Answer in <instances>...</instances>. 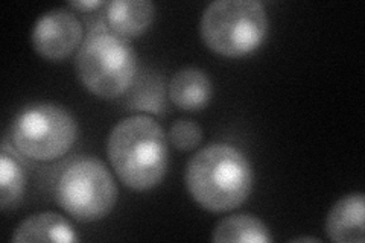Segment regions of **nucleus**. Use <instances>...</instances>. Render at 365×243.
<instances>
[{
	"label": "nucleus",
	"instance_id": "7ed1b4c3",
	"mask_svg": "<svg viewBox=\"0 0 365 243\" xmlns=\"http://www.w3.org/2000/svg\"><path fill=\"white\" fill-rule=\"evenodd\" d=\"M81 84L101 99H116L127 91L135 76L137 55L127 38L106 23L91 28L75 58Z\"/></svg>",
	"mask_w": 365,
	"mask_h": 243
},
{
	"label": "nucleus",
	"instance_id": "0eeeda50",
	"mask_svg": "<svg viewBox=\"0 0 365 243\" xmlns=\"http://www.w3.org/2000/svg\"><path fill=\"white\" fill-rule=\"evenodd\" d=\"M31 40L34 49L44 60L63 61L78 52L84 41V29L72 11L55 8L36 21Z\"/></svg>",
	"mask_w": 365,
	"mask_h": 243
},
{
	"label": "nucleus",
	"instance_id": "f03ea898",
	"mask_svg": "<svg viewBox=\"0 0 365 243\" xmlns=\"http://www.w3.org/2000/svg\"><path fill=\"white\" fill-rule=\"evenodd\" d=\"M107 155L125 186L135 192L151 190L168 172L166 134L151 115H130L110 133Z\"/></svg>",
	"mask_w": 365,
	"mask_h": 243
},
{
	"label": "nucleus",
	"instance_id": "9d476101",
	"mask_svg": "<svg viewBox=\"0 0 365 243\" xmlns=\"http://www.w3.org/2000/svg\"><path fill=\"white\" fill-rule=\"evenodd\" d=\"M212 81L201 68L186 67L178 71L169 84L170 102L180 110L200 111L212 99Z\"/></svg>",
	"mask_w": 365,
	"mask_h": 243
},
{
	"label": "nucleus",
	"instance_id": "4468645a",
	"mask_svg": "<svg viewBox=\"0 0 365 243\" xmlns=\"http://www.w3.org/2000/svg\"><path fill=\"white\" fill-rule=\"evenodd\" d=\"M170 143L182 152L197 149L202 140V130L201 126L189 119H180L170 126Z\"/></svg>",
	"mask_w": 365,
	"mask_h": 243
},
{
	"label": "nucleus",
	"instance_id": "6e6552de",
	"mask_svg": "<svg viewBox=\"0 0 365 243\" xmlns=\"http://www.w3.org/2000/svg\"><path fill=\"white\" fill-rule=\"evenodd\" d=\"M365 198L362 193H351L341 198L326 219L327 237L338 243H364Z\"/></svg>",
	"mask_w": 365,
	"mask_h": 243
},
{
	"label": "nucleus",
	"instance_id": "2eb2a0df",
	"mask_svg": "<svg viewBox=\"0 0 365 243\" xmlns=\"http://www.w3.org/2000/svg\"><path fill=\"white\" fill-rule=\"evenodd\" d=\"M107 2H102V0H81V2H71L72 8L81 9V11H91L98 9L101 6H106Z\"/></svg>",
	"mask_w": 365,
	"mask_h": 243
},
{
	"label": "nucleus",
	"instance_id": "dca6fc26",
	"mask_svg": "<svg viewBox=\"0 0 365 243\" xmlns=\"http://www.w3.org/2000/svg\"><path fill=\"white\" fill-rule=\"evenodd\" d=\"M294 242H322V240L314 239V237H299V239H294Z\"/></svg>",
	"mask_w": 365,
	"mask_h": 243
},
{
	"label": "nucleus",
	"instance_id": "ddd939ff",
	"mask_svg": "<svg viewBox=\"0 0 365 243\" xmlns=\"http://www.w3.org/2000/svg\"><path fill=\"white\" fill-rule=\"evenodd\" d=\"M26 186V173L14 154L4 146L0 154V208L4 212L14 208L23 198Z\"/></svg>",
	"mask_w": 365,
	"mask_h": 243
},
{
	"label": "nucleus",
	"instance_id": "f8f14e48",
	"mask_svg": "<svg viewBox=\"0 0 365 243\" xmlns=\"http://www.w3.org/2000/svg\"><path fill=\"white\" fill-rule=\"evenodd\" d=\"M212 240L218 243H271L268 227L253 214H233L216 224Z\"/></svg>",
	"mask_w": 365,
	"mask_h": 243
},
{
	"label": "nucleus",
	"instance_id": "1a4fd4ad",
	"mask_svg": "<svg viewBox=\"0 0 365 243\" xmlns=\"http://www.w3.org/2000/svg\"><path fill=\"white\" fill-rule=\"evenodd\" d=\"M155 6L150 0H113L106 5V25L123 38H137L150 29Z\"/></svg>",
	"mask_w": 365,
	"mask_h": 243
},
{
	"label": "nucleus",
	"instance_id": "9b49d317",
	"mask_svg": "<svg viewBox=\"0 0 365 243\" xmlns=\"http://www.w3.org/2000/svg\"><path fill=\"white\" fill-rule=\"evenodd\" d=\"M11 240L16 243H34V242H61L75 243L78 236L73 227L66 219L53 212L32 214L20 222Z\"/></svg>",
	"mask_w": 365,
	"mask_h": 243
},
{
	"label": "nucleus",
	"instance_id": "39448f33",
	"mask_svg": "<svg viewBox=\"0 0 365 243\" xmlns=\"http://www.w3.org/2000/svg\"><path fill=\"white\" fill-rule=\"evenodd\" d=\"M78 138L72 113L58 103L36 102L21 108L11 123V140L21 155L53 161L66 155Z\"/></svg>",
	"mask_w": 365,
	"mask_h": 243
},
{
	"label": "nucleus",
	"instance_id": "423d86ee",
	"mask_svg": "<svg viewBox=\"0 0 365 243\" xmlns=\"http://www.w3.org/2000/svg\"><path fill=\"white\" fill-rule=\"evenodd\" d=\"M118 186L107 166L95 157H83L68 165L55 186V200L79 222H96L118 202Z\"/></svg>",
	"mask_w": 365,
	"mask_h": 243
},
{
	"label": "nucleus",
	"instance_id": "20e7f679",
	"mask_svg": "<svg viewBox=\"0 0 365 243\" xmlns=\"http://www.w3.org/2000/svg\"><path fill=\"white\" fill-rule=\"evenodd\" d=\"M200 32L207 48L225 58H242L264 43L268 16L259 0H216L204 9Z\"/></svg>",
	"mask_w": 365,
	"mask_h": 243
},
{
	"label": "nucleus",
	"instance_id": "f257e3e1",
	"mask_svg": "<svg viewBox=\"0 0 365 243\" xmlns=\"http://www.w3.org/2000/svg\"><path fill=\"white\" fill-rule=\"evenodd\" d=\"M185 181L192 200L201 208L225 213L248 200L253 190V167L242 150L213 143L189 160Z\"/></svg>",
	"mask_w": 365,
	"mask_h": 243
}]
</instances>
